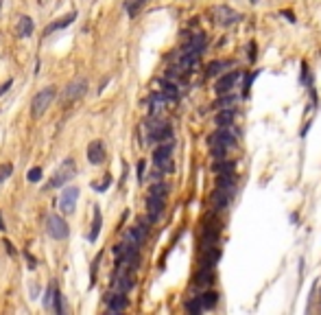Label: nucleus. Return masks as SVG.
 <instances>
[{
	"mask_svg": "<svg viewBox=\"0 0 321 315\" xmlns=\"http://www.w3.org/2000/svg\"><path fill=\"white\" fill-rule=\"evenodd\" d=\"M205 44H208V40H205L203 33H186V51L195 53V55H201L205 51Z\"/></svg>",
	"mask_w": 321,
	"mask_h": 315,
	"instance_id": "obj_12",
	"label": "nucleus"
},
{
	"mask_svg": "<svg viewBox=\"0 0 321 315\" xmlns=\"http://www.w3.org/2000/svg\"><path fill=\"white\" fill-rule=\"evenodd\" d=\"M138 182H144V162H138Z\"/></svg>",
	"mask_w": 321,
	"mask_h": 315,
	"instance_id": "obj_38",
	"label": "nucleus"
},
{
	"mask_svg": "<svg viewBox=\"0 0 321 315\" xmlns=\"http://www.w3.org/2000/svg\"><path fill=\"white\" fill-rule=\"evenodd\" d=\"M234 118H236V112L234 110H219V114L214 116V123L219 127H232L234 125Z\"/></svg>",
	"mask_w": 321,
	"mask_h": 315,
	"instance_id": "obj_26",
	"label": "nucleus"
},
{
	"mask_svg": "<svg viewBox=\"0 0 321 315\" xmlns=\"http://www.w3.org/2000/svg\"><path fill=\"white\" fill-rule=\"evenodd\" d=\"M212 171L216 175H225V173H234V162L229 158H223V160H214L212 165Z\"/></svg>",
	"mask_w": 321,
	"mask_h": 315,
	"instance_id": "obj_27",
	"label": "nucleus"
},
{
	"mask_svg": "<svg viewBox=\"0 0 321 315\" xmlns=\"http://www.w3.org/2000/svg\"><path fill=\"white\" fill-rule=\"evenodd\" d=\"M199 298H201L203 311H210V308H214L216 302H219V293H216V291H203Z\"/></svg>",
	"mask_w": 321,
	"mask_h": 315,
	"instance_id": "obj_28",
	"label": "nucleus"
},
{
	"mask_svg": "<svg viewBox=\"0 0 321 315\" xmlns=\"http://www.w3.org/2000/svg\"><path fill=\"white\" fill-rule=\"evenodd\" d=\"M3 245H5V247H7V252L11 254V256H16V247H14V245H11V241H7V239H5V241H3Z\"/></svg>",
	"mask_w": 321,
	"mask_h": 315,
	"instance_id": "obj_39",
	"label": "nucleus"
},
{
	"mask_svg": "<svg viewBox=\"0 0 321 315\" xmlns=\"http://www.w3.org/2000/svg\"><path fill=\"white\" fill-rule=\"evenodd\" d=\"M11 175H14V165H0V184H3V182H7Z\"/></svg>",
	"mask_w": 321,
	"mask_h": 315,
	"instance_id": "obj_34",
	"label": "nucleus"
},
{
	"mask_svg": "<svg viewBox=\"0 0 321 315\" xmlns=\"http://www.w3.org/2000/svg\"><path fill=\"white\" fill-rule=\"evenodd\" d=\"M232 197H234L232 191H225V189H219V186H216L214 195H212V204H214L216 210H225L229 202H232Z\"/></svg>",
	"mask_w": 321,
	"mask_h": 315,
	"instance_id": "obj_18",
	"label": "nucleus"
},
{
	"mask_svg": "<svg viewBox=\"0 0 321 315\" xmlns=\"http://www.w3.org/2000/svg\"><path fill=\"white\" fill-rule=\"evenodd\" d=\"M46 232H48L51 239L64 241V239H68L70 228H68V223H66L59 215H48L46 217Z\"/></svg>",
	"mask_w": 321,
	"mask_h": 315,
	"instance_id": "obj_8",
	"label": "nucleus"
},
{
	"mask_svg": "<svg viewBox=\"0 0 321 315\" xmlns=\"http://www.w3.org/2000/svg\"><path fill=\"white\" fill-rule=\"evenodd\" d=\"M33 20L29 16H20V20H18V27H16V31H18V38H29V35L33 33Z\"/></svg>",
	"mask_w": 321,
	"mask_h": 315,
	"instance_id": "obj_24",
	"label": "nucleus"
},
{
	"mask_svg": "<svg viewBox=\"0 0 321 315\" xmlns=\"http://www.w3.org/2000/svg\"><path fill=\"white\" fill-rule=\"evenodd\" d=\"M144 5H147V0H125V9L131 18H136L138 14H140V9L144 7Z\"/></svg>",
	"mask_w": 321,
	"mask_h": 315,
	"instance_id": "obj_29",
	"label": "nucleus"
},
{
	"mask_svg": "<svg viewBox=\"0 0 321 315\" xmlns=\"http://www.w3.org/2000/svg\"><path fill=\"white\" fill-rule=\"evenodd\" d=\"M0 9H3V0H0Z\"/></svg>",
	"mask_w": 321,
	"mask_h": 315,
	"instance_id": "obj_44",
	"label": "nucleus"
},
{
	"mask_svg": "<svg viewBox=\"0 0 321 315\" xmlns=\"http://www.w3.org/2000/svg\"><path fill=\"white\" fill-rule=\"evenodd\" d=\"M24 256H27V260H29V269H35V265H38V263H35V258L29 252H24Z\"/></svg>",
	"mask_w": 321,
	"mask_h": 315,
	"instance_id": "obj_40",
	"label": "nucleus"
},
{
	"mask_svg": "<svg viewBox=\"0 0 321 315\" xmlns=\"http://www.w3.org/2000/svg\"><path fill=\"white\" fill-rule=\"evenodd\" d=\"M7 230V226H5V221H3V215H0V232H5Z\"/></svg>",
	"mask_w": 321,
	"mask_h": 315,
	"instance_id": "obj_42",
	"label": "nucleus"
},
{
	"mask_svg": "<svg viewBox=\"0 0 321 315\" xmlns=\"http://www.w3.org/2000/svg\"><path fill=\"white\" fill-rule=\"evenodd\" d=\"M77 199H79L77 186H66L64 193L59 195V210H62L64 215H72L77 208Z\"/></svg>",
	"mask_w": 321,
	"mask_h": 315,
	"instance_id": "obj_10",
	"label": "nucleus"
},
{
	"mask_svg": "<svg viewBox=\"0 0 321 315\" xmlns=\"http://www.w3.org/2000/svg\"><path fill=\"white\" fill-rule=\"evenodd\" d=\"M77 175V165L72 158H66V160L55 169V173H53V178L44 184V191H53V189H62V186H66V182H70L72 178Z\"/></svg>",
	"mask_w": 321,
	"mask_h": 315,
	"instance_id": "obj_1",
	"label": "nucleus"
},
{
	"mask_svg": "<svg viewBox=\"0 0 321 315\" xmlns=\"http://www.w3.org/2000/svg\"><path fill=\"white\" fill-rule=\"evenodd\" d=\"M55 96H57V88L55 86H48L44 90H40V92L33 96V101H31V116L33 118H40L42 114H44L48 107L53 105Z\"/></svg>",
	"mask_w": 321,
	"mask_h": 315,
	"instance_id": "obj_3",
	"label": "nucleus"
},
{
	"mask_svg": "<svg viewBox=\"0 0 321 315\" xmlns=\"http://www.w3.org/2000/svg\"><path fill=\"white\" fill-rule=\"evenodd\" d=\"M210 16H212V22L219 24V27H232L240 20V14L232 7H225V5H216V7L210 9Z\"/></svg>",
	"mask_w": 321,
	"mask_h": 315,
	"instance_id": "obj_6",
	"label": "nucleus"
},
{
	"mask_svg": "<svg viewBox=\"0 0 321 315\" xmlns=\"http://www.w3.org/2000/svg\"><path fill=\"white\" fill-rule=\"evenodd\" d=\"M147 103H149L151 116H157V114H162V110H164V107H166V105H168V103H171V101H168L166 96L162 94L160 90H157V92H153V94L149 96V101H147Z\"/></svg>",
	"mask_w": 321,
	"mask_h": 315,
	"instance_id": "obj_17",
	"label": "nucleus"
},
{
	"mask_svg": "<svg viewBox=\"0 0 321 315\" xmlns=\"http://www.w3.org/2000/svg\"><path fill=\"white\" fill-rule=\"evenodd\" d=\"M299 81H301V83H306L308 88L312 86V77H310V72H308V64H306V62H301V72H299Z\"/></svg>",
	"mask_w": 321,
	"mask_h": 315,
	"instance_id": "obj_32",
	"label": "nucleus"
},
{
	"mask_svg": "<svg viewBox=\"0 0 321 315\" xmlns=\"http://www.w3.org/2000/svg\"><path fill=\"white\" fill-rule=\"evenodd\" d=\"M186 311L188 313H192V315H199L203 311V304H201V298H192V300H188L186 302Z\"/></svg>",
	"mask_w": 321,
	"mask_h": 315,
	"instance_id": "obj_30",
	"label": "nucleus"
},
{
	"mask_svg": "<svg viewBox=\"0 0 321 315\" xmlns=\"http://www.w3.org/2000/svg\"><path fill=\"white\" fill-rule=\"evenodd\" d=\"M260 75V70H251V75H245V83H243V96L247 99L249 96V90L253 86V79H256Z\"/></svg>",
	"mask_w": 321,
	"mask_h": 315,
	"instance_id": "obj_31",
	"label": "nucleus"
},
{
	"mask_svg": "<svg viewBox=\"0 0 321 315\" xmlns=\"http://www.w3.org/2000/svg\"><path fill=\"white\" fill-rule=\"evenodd\" d=\"M240 77H243V72L240 70H229V72H225V75H221L219 79H216V83H214V92L219 96L232 92V90L236 88V83L240 81Z\"/></svg>",
	"mask_w": 321,
	"mask_h": 315,
	"instance_id": "obj_9",
	"label": "nucleus"
},
{
	"mask_svg": "<svg viewBox=\"0 0 321 315\" xmlns=\"http://www.w3.org/2000/svg\"><path fill=\"white\" fill-rule=\"evenodd\" d=\"M110 184H112V178H110V175H105V180H103V182H92L90 186H92L96 193H103V191L110 189Z\"/></svg>",
	"mask_w": 321,
	"mask_h": 315,
	"instance_id": "obj_33",
	"label": "nucleus"
},
{
	"mask_svg": "<svg viewBox=\"0 0 321 315\" xmlns=\"http://www.w3.org/2000/svg\"><path fill=\"white\" fill-rule=\"evenodd\" d=\"M11 86H14V81H11V79H9V81H5L3 86H0V96H3L5 92H9V88H11Z\"/></svg>",
	"mask_w": 321,
	"mask_h": 315,
	"instance_id": "obj_37",
	"label": "nucleus"
},
{
	"mask_svg": "<svg viewBox=\"0 0 321 315\" xmlns=\"http://www.w3.org/2000/svg\"><path fill=\"white\" fill-rule=\"evenodd\" d=\"M105 302H107V311H110V313H120V311H125V308L129 306V300H127V293H123V291L107 295V298H105Z\"/></svg>",
	"mask_w": 321,
	"mask_h": 315,
	"instance_id": "obj_13",
	"label": "nucleus"
},
{
	"mask_svg": "<svg viewBox=\"0 0 321 315\" xmlns=\"http://www.w3.org/2000/svg\"><path fill=\"white\" fill-rule=\"evenodd\" d=\"M173 140H168V142H160L155 147L153 151V162H155V167H157V171H162V173H171L173 171Z\"/></svg>",
	"mask_w": 321,
	"mask_h": 315,
	"instance_id": "obj_4",
	"label": "nucleus"
},
{
	"mask_svg": "<svg viewBox=\"0 0 321 315\" xmlns=\"http://www.w3.org/2000/svg\"><path fill=\"white\" fill-rule=\"evenodd\" d=\"M212 280H214V267H199L197 276H195L197 287H208Z\"/></svg>",
	"mask_w": 321,
	"mask_h": 315,
	"instance_id": "obj_23",
	"label": "nucleus"
},
{
	"mask_svg": "<svg viewBox=\"0 0 321 315\" xmlns=\"http://www.w3.org/2000/svg\"><path fill=\"white\" fill-rule=\"evenodd\" d=\"M225 68H232V62H210L205 66V77L212 79V77H219Z\"/></svg>",
	"mask_w": 321,
	"mask_h": 315,
	"instance_id": "obj_25",
	"label": "nucleus"
},
{
	"mask_svg": "<svg viewBox=\"0 0 321 315\" xmlns=\"http://www.w3.org/2000/svg\"><path fill=\"white\" fill-rule=\"evenodd\" d=\"M88 160L92 165H103L105 162V144L101 140H92L88 144Z\"/></svg>",
	"mask_w": 321,
	"mask_h": 315,
	"instance_id": "obj_16",
	"label": "nucleus"
},
{
	"mask_svg": "<svg viewBox=\"0 0 321 315\" xmlns=\"http://www.w3.org/2000/svg\"><path fill=\"white\" fill-rule=\"evenodd\" d=\"M249 3H251V5H256V3H260V0H249Z\"/></svg>",
	"mask_w": 321,
	"mask_h": 315,
	"instance_id": "obj_43",
	"label": "nucleus"
},
{
	"mask_svg": "<svg viewBox=\"0 0 321 315\" xmlns=\"http://www.w3.org/2000/svg\"><path fill=\"white\" fill-rule=\"evenodd\" d=\"M42 304H44V308L48 313H57V315H62L64 313V295L59 293V289H57V282H51L46 287V291H44V300H42Z\"/></svg>",
	"mask_w": 321,
	"mask_h": 315,
	"instance_id": "obj_7",
	"label": "nucleus"
},
{
	"mask_svg": "<svg viewBox=\"0 0 321 315\" xmlns=\"http://www.w3.org/2000/svg\"><path fill=\"white\" fill-rule=\"evenodd\" d=\"M88 92V79L86 77H77L75 81H70L68 86H66V90L62 92V103L64 107H70L75 101L83 99Z\"/></svg>",
	"mask_w": 321,
	"mask_h": 315,
	"instance_id": "obj_5",
	"label": "nucleus"
},
{
	"mask_svg": "<svg viewBox=\"0 0 321 315\" xmlns=\"http://www.w3.org/2000/svg\"><path fill=\"white\" fill-rule=\"evenodd\" d=\"M236 101H238V96L232 94V92H227V94H221L219 99L212 103V107H214V110H234Z\"/></svg>",
	"mask_w": 321,
	"mask_h": 315,
	"instance_id": "obj_22",
	"label": "nucleus"
},
{
	"mask_svg": "<svg viewBox=\"0 0 321 315\" xmlns=\"http://www.w3.org/2000/svg\"><path fill=\"white\" fill-rule=\"evenodd\" d=\"M247 51H249V53H247V57H249V62L253 64V62H256V42H251Z\"/></svg>",
	"mask_w": 321,
	"mask_h": 315,
	"instance_id": "obj_36",
	"label": "nucleus"
},
{
	"mask_svg": "<svg viewBox=\"0 0 321 315\" xmlns=\"http://www.w3.org/2000/svg\"><path fill=\"white\" fill-rule=\"evenodd\" d=\"M101 228H103V215H101V208L94 206V217H92V226H90V232H88V241L94 243L101 234Z\"/></svg>",
	"mask_w": 321,
	"mask_h": 315,
	"instance_id": "obj_20",
	"label": "nucleus"
},
{
	"mask_svg": "<svg viewBox=\"0 0 321 315\" xmlns=\"http://www.w3.org/2000/svg\"><path fill=\"white\" fill-rule=\"evenodd\" d=\"M164 208H166V197L151 195L149 193V197H147V217L149 219L155 223L162 217V213H164Z\"/></svg>",
	"mask_w": 321,
	"mask_h": 315,
	"instance_id": "obj_11",
	"label": "nucleus"
},
{
	"mask_svg": "<svg viewBox=\"0 0 321 315\" xmlns=\"http://www.w3.org/2000/svg\"><path fill=\"white\" fill-rule=\"evenodd\" d=\"M221 258V247L212 245L208 250H203V256H201V267H214Z\"/></svg>",
	"mask_w": 321,
	"mask_h": 315,
	"instance_id": "obj_21",
	"label": "nucleus"
},
{
	"mask_svg": "<svg viewBox=\"0 0 321 315\" xmlns=\"http://www.w3.org/2000/svg\"><path fill=\"white\" fill-rule=\"evenodd\" d=\"M144 127H147V140L151 144H160V142H168V140H173V129H171V125L166 123V120H162V118H149L147 123H144Z\"/></svg>",
	"mask_w": 321,
	"mask_h": 315,
	"instance_id": "obj_2",
	"label": "nucleus"
},
{
	"mask_svg": "<svg viewBox=\"0 0 321 315\" xmlns=\"http://www.w3.org/2000/svg\"><path fill=\"white\" fill-rule=\"evenodd\" d=\"M160 92L166 96L171 103L179 101V86L175 81H171V79H164V81H160Z\"/></svg>",
	"mask_w": 321,
	"mask_h": 315,
	"instance_id": "obj_19",
	"label": "nucleus"
},
{
	"mask_svg": "<svg viewBox=\"0 0 321 315\" xmlns=\"http://www.w3.org/2000/svg\"><path fill=\"white\" fill-rule=\"evenodd\" d=\"M77 20V11H70L68 16H62L59 20H55V22H51L48 27L44 29V35H53V33H57V31H64L66 27H70L72 22Z\"/></svg>",
	"mask_w": 321,
	"mask_h": 315,
	"instance_id": "obj_14",
	"label": "nucleus"
},
{
	"mask_svg": "<svg viewBox=\"0 0 321 315\" xmlns=\"http://www.w3.org/2000/svg\"><path fill=\"white\" fill-rule=\"evenodd\" d=\"M133 271H125V269H118V276L114 278V287L123 293H129L133 289Z\"/></svg>",
	"mask_w": 321,
	"mask_h": 315,
	"instance_id": "obj_15",
	"label": "nucleus"
},
{
	"mask_svg": "<svg viewBox=\"0 0 321 315\" xmlns=\"http://www.w3.org/2000/svg\"><path fill=\"white\" fill-rule=\"evenodd\" d=\"M282 16L286 18L288 22H295V16H293V11H282Z\"/></svg>",
	"mask_w": 321,
	"mask_h": 315,
	"instance_id": "obj_41",
	"label": "nucleus"
},
{
	"mask_svg": "<svg viewBox=\"0 0 321 315\" xmlns=\"http://www.w3.org/2000/svg\"><path fill=\"white\" fill-rule=\"evenodd\" d=\"M27 180H29V182H40V180H42V169H40V167H33L31 171L27 173Z\"/></svg>",
	"mask_w": 321,
	"mask_h": 315,
	"instance_id": "obj_35",
	"label": "nucleus"
}]
</instances>
